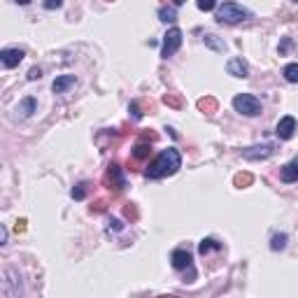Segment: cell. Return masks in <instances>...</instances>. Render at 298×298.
Instances as JSON below:
<instances>
[{
	"label": "cell",
	"instance_id": "cell-1",
	"mask_svg": "<svg viewBox=\"0 0 298 298\" xmlns=\"http://www.w3.org/2000/svg\"><path fill=\"white\" fill-rule=\"evenodd\" d=\"M179 168H182V156H179V152H177L175 147H168V149H163V152L149 163L147 177H149V179L170 177V175H175Z\"/></svg>",
	"mask_w": 298,
	"mask_h": 298
},
{
	"label": "cell",
	"instance_id": "cell-2",
	"mask_svg": "<svg viewBox=\"0 0 298 298\" xmlns=\"http://www.w3.org/2000/svg\"><path fill=\"white\" fill-rule=\"evenodd\" d=\"M247 19H252V12L238 2H224L222 7H217V21L219 23H240Z\"/></svg>",
	"mask_w": 298,
	"mask_h": 298
},
{
	"label": "cell",
	"instance_id": "cell-3",
	"mask_svg": "<svg viewBox=\"0 0 298 298\" xmlns=\"http://www.w3.org/2000/svg\"><path fill=\"white\" fill-rule=\"evenodd\" d=\"M233 107H236V112H240V115H245V117L261 115L259 98H254V96H249V93H240V96H236V98H233Z\"/></svg>",
	"mask_w": 298,
	"mask_h": 298
},
{
	"label": "cell",
	"instance_id": "cell-4",
	"mask_svg": "<svg viewBox=\"0 0 298 298\" xmlns=\"http://www.w3.org/2000/svg\"><path fill=\"white\" fill-rule=\"evenodd\" d=\"M103 184L107 189H112V191H121L126 186V179L121 175V166L119 163H110V168H107L105 177H103Z\"/></svg>",
	"mask_w": 298,
	"mask_h": 298
},
{
	"label": "cell",
	"instance_id": "cell-5",
	"mask_svg": "<svg viewBox=\"0 0 298 298\" xmlns=\"http://www.w3.org/2000/svg\"><path fill=\"white\" fill-rule=\"evenodd\" d=\"M179 45H182V31H179V28H170V31L163 35L161 56H163V59H170V56L179 49Z\"/></svg>",
	"mask_w": 298,
	"mask_h": 298
},
{
	"label": "cell",
	"instance_id": "cell-6",
	"mask_svg": "<svg viewBox=\"0 0 298 298\" xmlns=\"http://www.w3.org/2000/svg\"><path fill=\"white\" fill-rule=\"evenodd\" d=\"M273 154H275V145H270V142H266V145H254V147L242 149V156H245L247 161H263V159H270Z\"/></svg>",
	"mask_w": 298,
	"mask_h": 298
},
{
	"label": "cell",
	"instance_id": "cell-7",
	"mask_svg": "<svg viewBox=\"0 0 298 298\" xmlns=\"http://www.w3.org/2000/svg\"><path fill=\"white\" fill-rule=\"evenodd\" d=\"M296 130H298L296 119H294V117H282V119H280V123H277L275 133H277V138H280V140H291Z\"/></svg>",
	"mask_w": 298,
	"mask_h": 298
},
{
	"label": "cell",
	"instance_id": "cell-8",
	"mask_svg": "<svg viewBox=\"0 0 298 298\" xmlns=\"http://www.w3.org/2000/svg\"><path fill=\"white\" fill-rule=\"evenodd\" d=\"M5 275H7V280L2 282V294H5L7 298H16V296H21V282L16 280L14 270L9 268V270L5 273Z\"/></svg>",
	"mask_w": 298,
	"mask_h": 298
},
{
	"label": "cell",
	"instance_id": "cell-9",
	"mask_svg": "<svg viewBox=\"0 0 298 298\" xmlns=\"http://www.w3.org/2000/svg\"><path fill=\"white\" fill-rule=\"evenodd\" d=\"M226 70H229V75L238 77V79H247V77H249V65H247V61L245 59H240V56L231 59L229 65H226Z\"/></svg>",
	"mask_w": 298,
	"mask_h": 298
},
{
	"label": "cell",
	"instance_id": "cell-10",
	"mask_svg": "<svg viewBox=\"0 0 298 298\" xmlns=\"http://www.w3.org/2000/svg\"><path fill=\"white\" fill-rule=\"evenodd\" d=\"M0 61H2L5 68H14V65H19V63L23 61V52L21 49H2Z\"/></svg>",
	"mask_w": 298,
	"mask_h": 298
},
{
	"label": "cell",
	"instance_id": "cell-11",
	"mask_svg": "<svg viewBox=\"0 0 298 298\" xmlns=\"http://www.w3.org/2000/svg\"><path fill=\"white\" fill-rule=\"evenodd\" d=\"M173 268H175V270L191 268V254L186 252V249H175V252H173Z\"/></svg>",
	"mask_w": 298,
	"mask_h": 298
},
{
	"label": "cell",
	"instance_id": "cell-12",
	"mask_svg": "<svg viewBox=\"0 0 298 298\" xmlns=\"http://www.w3.org/2000/svg\"><path fill=\"white\" fill-rule=\"evenodd\" d=\"M198 112H203L205 117H212L217 110H219V103H217V98L214 96H203V98H198Z\"/></svg>",
	"mask_w": 298,
	"mask_h": 298
},
{
	"label": "cell",
	"instance_id": "cell-13",
	"mask_svg": "<svg viewBox=\"0 0 298 298\" xmlns=\"http://www.w3.org/2000/svg\"><path fill=\"white\" fill-rule=\"evenodd\" d=\"M75 84H77L75 75H61V77H56V79H54L52 89H54V93H65L68 89H72Z\"/></svg>",
	"mask_w": 298,
	"mask_h": 298
},
{
	"label": "cell",
	"instance_id": "cell-14",
	"mask_svg": "<svg viewBox=\"0 0 298 298\" xmlns=\"http://www.w3.org/2000/svg\"><path fill=\"white\" fill-rule=\"evenodd\" d=\"M35 107H38V103L33 98H23L19 105H16V119H28V117L35 112Z\"/></svg>",
	"mask_w": 298,
	"mask_h": 298
},
{
	"label": "cell",
	"instance_id": "cell-15",
	"mask_svg": "<svg viewBox=\"0 0 298 298\" xmlns=\"http://www.w3.org/2000/svg\"><path fill=\"white\" fill-rule=\"evenodd\" d=\"M222 249V242H217L214 238H203L198 242V252L205 256V254H210V252H219Z\"/></svg>",
	"mask_w": 298,
	"mask_h": 298
},
{
	"label": "cell",
	"instance_id": "cell-16",
	"mask_svg": "<svg viewBox=\"0 0 298 298\" xmlns=\"http://www.w3.org/2000/svg\"><path fill=\"white\" fill-rule=\"evenodd\" d=\"M280 179H282V182H296V179H298V166H296V161H294V163H287V166L280 170Z\"/></svg>",
	"mask_w": 298,
	"mask_h": 298
},
{
	"label": "cell",
	"instance_id": "cell-17",
	"mask_svg": "<svg viewBox=\"0 0 298 298\" xmlns=\"http://www.w3.org/2000/svg\"><path fill=\"white\" fill-rule=\"evenodd\" d=\"M163 105L173 107V110H182L184 107V98L179 93H163Z\"/></svg>",
	"mask_w": 298,
	"mask_h": 298
},
{
	"label": "cell",
	"instance_id": "cell-18",
	"mask_svg": "<svg viewBox=\"0 0 298 298\" xmlns=\"http://www.w3.org/2000/svg\"><path fill=\"white\" fill-rule=\"evenodd\" d=\"M149 154H152V147H149V142H138V145L133 147V159L145 161V159H149Z\"/></svg>",
	"mask_w": 298,
	"mask_h": 298
},
{
	"label": "cell",
	"instance_id": "cell-19",
	"mask_svg": "<svg viewBox=\"0 0 298 298\" xmlns=\"http://www.w3.org/2000/svg\"><path fill=\"white\" fill-rule=\"evenodd\" d=\"M159 19L163 23H173L177 21V9L175 7H170V5H163V7L159 9Z\"/></svg>",
	"mask_w": 298,
	"mask_h": 298
},
{
	"label": "cell",
	"instance_id": "cell-20",
	"mask_svg": "<svg viewBox=\"0 0 298 298\" xmlns=\"http://www.w3.org/2000/svg\"><path fill=\"white\" fill-rule=\"evenodd\" d=\"M252 182H254L252 173H238V175L233 177V184H236L238 189H247V186H252Z\"/></svg>",
	"mask_w": 298,
	"mask_h": 298
},
{
	"label": "cell",
	"instance_id": "cell-21",
	"mask_svg": "<svg viewBox=\"0 0 298 298\" xmlns=\"http://www.w3.org/2000/svg\"><path fill=\"white\" fill-rule=\"evenodd\" d=\"M284 247H287V233H275L270 238V249L273 252H282Z\"/></svg>",
	"mask_w": 298,
	"mask_h": 298
},
{
	"label": "cell",
	"instance_id": "cell-22",
	"mask_svg": "<svg viewBox=\"0 0 298 298\" xmlns=\"http://www.w3.org/2000/svg\"><path fill=\"white\" fill-rule=\"evenodd\" d=\"M123 217H126V219H128L130 224L138 222V217H140L138 205H135V203H126V205H123Z\"/></svg>",
	"mask_w": 298,
	"mask_h": 298
},
{
	"label": "cell",
	"instance_id": "cell-23",
	"mask_svg": "<svg viewBox=\"0 0 298 298\" xmlns=\"http://www.w3.org/2000/svg\"><path fill=\"white\" fill-rule=\"evenodd\" d=\"M284 79L291 82V84H296L298 82V63H289V65L284 68Z\"/></svg>",
	"mask_w": 298,
	"mask_h": 298
},
{
	"label": "cell",
	"instance_id": "cell-24",
	"mask_svg": "<svg viewBox=\"0 0 298 298\" xmlns=\"http://www.w3.org/2000/svg\"><path fill=\"white\" fill-rule=\"evenodd\" d=\"M89 186H91V184L89 182H82V184H77L75 189H72V198L75 200H82L86 196V193H89Z\"/></svg>",
	"mask_w": 298,
	"mask_h": 298
},
{
	"label": "cell",
	"instance_id": "cell-25",
	"mask_svg": "<svg viewBox=\"0 0 298 298\" xmlns=\"http://www.w3.org/2000/svg\"><path fill=\"white\" fill-rule=\"evenodd\" d=\"M205 45L212 47L214 52H224V49H226V47H224V42H219V40H217V35H205Z\"/></svg>",
	"mask_w": 298,
	"mask_h": 298
},
{
	"label": "cell",
	"instance_id": "cell-26",
	"mask_svg": "<svg viewBox=\"0 0 298 298\" xmlns=\"http://www.w3.org/2000/svg\"><path fill=\"white\" fill-rule=\"evenodd\" d=\"M196 5H198L200 12H212L217 7V0H196Z\"/></svg>",
	"mask_w": 298,
	"mask_h": 298
},
{
	"label": "cell",
	"instance_id": "cell-27",
	"mask_svg": "<svg viewBox=\"0 0 298 298\" xmlns=\"http://www.w3.org/2000/svg\"><path fill=\"white\" fill-rule=\"evenodd\" d=\"M156 138H159V135H156L154 130H142V133H140V142H149V145H152V142H156Z\"/></svg>",
	"mask_w": 298,
	"mask_h": 298
},
{
	"label": "cell",
	"instance_id": "cell-28",
	"mask_svg": "<svg viewBox=\"0 0 298 298\" xmlns=\"http://www.w3.org/2000/svg\"><path fill=\"white\" fill-rule=\"evenodd\" d=\"M105 210H107V200H105V198H98V200H96V203L91 205V212H96V214H98V212H105Z\"/></svg>",
	"mask_w": 298,
	"mask_h": 298
},
{
	"label": "cell",
	"instance_id": "cell-29",
	"mask_svg": "<svg viewBox=\"0 0 298 298\" xmlns=\"http://www.w3.org/2000/svg\"><path fill=\"white\" fill-rule=\"evenodd\" d=\"M128 112L133 115V119H142V110H140V103H130Z\"/></svg>",
	"mask_w": 298,
	"mask_h": 298
},
{
	"label": "cell",
	"instance_id": "cell-30",
	"mask_svg": "<svg viewBox=\"0 0 298 298\" xmlns=\"http://www.w3.org/2000/svg\"><path fill=\"white\" fill-rule=\"evenodd\" d=\"M63 5V0H45V9H59Z\"/></svg>",
	"mask_w": 298,
	"mask_h": 298
},
{
	"label": "cell",
	"instance_id": "cell-31",
	"mask_svg": "<svg viewBox=\"0 0 298 298\" xmlns=\"http://www.w3.org/2000/svg\"><path fill=\"white\" fill-rule=\"evenodd\" d=\"M40 77H42V70H40V68H31V70H28V79H31V82H35V79H40Z\"/></svg>",
	"mask_w": 298,
	"mask_h": 298
},
{
	"label": "cell",
	"instance_id": "cell-32",
	"mask_svg": "<svg viewBox=\"0 0 298 298\" xmlns=\"http://www.w3.org/2000/svg\"><path fill=\"white\" fill-rule=\"evenodd\" d=\"M26 224H28L26 219H19V222L14 224V231H16V233H23V231H26Z\"/></svg>",
	"mask_w": 298,
	"mask_h": 298
},
{
	"label": "cell",
	"instance_id": "cell-33",
	"mask_svg": "<svg viewBox=\"0 0 298 298\" xmlns=\"http://www.w3.org/2000/svg\"><path fill=\"white\" fill-rule=\"evenodd\" d=\"M5 242H7V229L2 226V229H0V245H5Z\"/></svg>",
	"mask_w": 298,
	"mask_h": 298
},
{
	"label": "cell",
	"instance_id": "cell-34",
	"mask_svg": "<svg viewBox=\"0 0 298 298\" xmlns=\"http://www.w3.org/2000/svg\"><path fill=\"white\" fill-rule=\"evenodd\" d=\"M110 231H121V222L112 219V222H110Z\"/></svg>",
	"mask_w": 298,
	"mask_h": 298
},
{
	"label": "cell",
	"instance_id": "cell-35",
	"mask_svg": "<svg viewBox=\"0 0 298 298\" xmlns=\"http://www.w3.org/2000/svg\"><path fill=\"white\" fill-rule=\"evenodd\" d=\"M14 2H19V5H28L31 0H14Z\"/></svg>",
	"mask_w": 298,
	"mask_h": 298
},
{
	"label": "cell",
	"instance_id": "cell-36",
	"mask_svg": "<svg viewBox=\"0 0 298 298\" xmlns=\"http://www.w3.org/2000/svg\"><path fill=\"white\" fill-rule=\"evenodd\" d=\"M184 2H186V0H175V5H184Z\"/></svg>",
	"mask_w": 298,
	"mask_h": 298
},
{
	"label": "cell",
	"instance_id": "cell-37",
	"mask_svg": "<svg viewBox=\"0 0 298 298\" xmlns=\"http://www.w3.org/2000/svg\"><path fill=\"white\" fill-rule=\"evenodd\" d=\"M296 166H298V159H296Z\"/></svg>",
	"mask_w": 298,
	"mask_h": 298
},
{
	"label": "cell",
	"instance_id": "cell-38",
	"mask_svg": "<svg viewBox=\"0 0 298 298\" xmlns=\"http://www.w3.org/2000/svg\"><path fill=\"white\" fill-rule=\"evenodd\" d=\"M163 2H168V0H163Z\"/></svg>",
	"mask_w": 298,
	"mask_h": 298
},
{
	"label": "cell",
	"instance_id": "cell-39",
	"mask_svg": "<svg viewBox=\"0 0 298 298\" xmlns=\"http://www.w3.org/2000/svg\"><path fill=\"white\" fill-rule=\"evenodd\" d=\"M107 2H112V0H107Z\"/></svg>",
	"mask_w": 298,
	"mask_h": 298
},
{
	"label": "cell",
	"instance_id": "cell-40",
	"mask_svg": "<svg viewBox=\"0 0 298 298\" xmlns=\"http://www.w3.org/2000/svg\"><path fill=\"white\" fill-rule=\"evenodd\" d=\"M294 2H298V0H294Z\"/></svg>",
	"mask_w": 298,
	"mask_h": 298
}]
</instances>
